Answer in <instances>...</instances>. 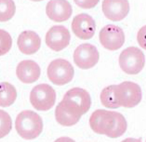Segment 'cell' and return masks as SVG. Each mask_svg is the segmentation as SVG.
<instances>
[{
  "label": "cell",
  "instance_id": "obj_1",
  "mask_svg": "<svg viewBox=\"0 0 146 142\" xmlns=\"http://www.w3.org/2000/svg\"><path fill=\"white\" fill-rule=\"evenodd\" d=\"M89 123L95 133L112 138L122 135L127 126L125 117L120 113L101 109L96 110L92 113Z\"/></svg>",
  "mask_w": 146,
  "mask_h": 142
},
{
  "label": "cell",
  "instance_id": "obj_2",
  "mask_svg": "<svg viewBox=\"0 0 146 142\" xmlns=\"http://www.w3.org/2000/svg\"><path fill=\"white\" fill-rule=\"evenodd\" d=\"M15 124L19 135L27 140L36 138L43 129L42 118L36 113L30 110H24L19 113L16 117Z\"/></svg>",
  "mask_w": 146,
  "mask_h": 142
},
{
  "label": "cell",
  "instance_id": "obj_3",
  "mask_svg": "<svg viewBox=\"0 0 146 142\" xmlns=\"http://www.w3.org/2000/svg\"><path fill=\"white\" fill-rule=\"evenodd\" d=\"M114 92L117 108L121 106L133 107L141 100V88L133 82L126 81L118 85H114Z\"/></svg>",
  "mask_w": 146,
  "mask_h": 142
},
{
  "label": "cell",
  "instance_id": "obj_4",
  "mask_svg": "<svg viewBox=\"0 0 146 142\" xmlns=\"http://www.w3.org/2000/svg\"><path fill=\"white\" fill-rule=\"evenodd\" d=\"M120 68L125 73L136 74L143 68L145 57L142 51L139 48L131 46L124 50L119 58Z\"/></svg>",
  "mask_w": 146,
  "mask_h": 142
},
{
  "label": "cell",
  "instance_id": "obj_5",
  "mask_svg": "<svg viewBox=\"0 0 146 142\" xmlns=\"http://www.w3.org/2000/svg\"><path fill=\"white\" fill-rule=\"evenodd\" d=\"M56 98L54 90L46 84H41L35 86L31 91L30 96L32 106L39 111H46L52 107Z\"/></svg>",
  "mask_w": 146,
  "mask_h": 142
},
{
  "label": "cell",
  "instance_id": "obj_6",
  "mask_svg": "<svg viewBox=\"0 0 146 142\" xmlns=\"http://www.w3.org/2000/svg\"><path fill=\"white\" fill-rule=\"evenodd\" d=\"M74 70L72 64L67 60L58 58L52 61L47 69V76L54 84L61 86L70 82L74 75Z\"/></svg>",
  "mask_w": 146,
  "mask_h": 142
},
{
  "label": "cell",
  "instance_id": "obj_7",
  "mask_svg": "<svg viewBox=\"0 0 146 142\" xmlns=\"http://www.w3.org/2000/svg\"><path fill=\"white\" fill-rule=\"evenodd\" d=\"M99 36L102 45L110 50L119 48L125 42V35L123 30L113 25H108L104 27L100 31Z\"/></svg>",
  "mask_w": 146,
  "mask_h": 142
},
{
  "label": "cell",
  "instance_id": "obj_8",
  "mask_svg": "<svg viewBox=\"0 0 146 142\" xmlns=\"http://www.w3.org/2000/svg\"><path fill=\"white\" fill-rule=\"evenodd\" d=\"M73 58L77 66L86 69L92 67L97 63L99 54L95 46L89 43H84L80 45L75 50Z\"/></svg>",
  "mask_w": 146,
  "mask_h": 142
},
{
  "label": "cell",
  "instance_id": "obj_9",
  "mask_svg": "<svg viewBox=\"0 0 146 142\" xmlns=\"http://www.w3.org/2000/svg\"><path fill=\"white\" fill-rule=\"evenodd\" d=\"M70 35L68 30L62 25H55L47 33L45 42L47 46L52 50L60 51L69 44Z\"/></svg>",
  "mask_w": 146,
  "mask_h": 142
},
{
  "label": "cell",
  "instance_id": "obj_10",
  "mask_svg": "<svg viewBox=\"0 0 146 142\" xmlns=\"http://www.w3.org/2000/svg\"><path fill=\"white\" fill-rule=\"evenodd\" d=\"M72 28L77 36L82 39L88 40L92 37L94 34L95 23L91 16L86 14L81 13L74 18Z\"/></svg>",
  "mask_w": 146,
  "mask_h": 142
},
{
  "label": "cell",
  "instance_id": "obj_11",
  "mask_svg": "<svg viewBox=\"0 0 146 142\" xmlns=\"http://www.w3.org/2000/svg\"><path fill=\"white\" fill-rule=\"evenodd\" d=\"M102 9L108 19L113 21H120L127 15L129 9L127 0H104L102 2Z\"/></svg>",
  "mask_w": 146,
  "mask_h": 142
},
{
  "label": "cell",
  "instance_id": "obj_12",
  "mask_svg": "<svg viewBox=\"0 0 146 142\" xmlns=\"http://www.w3.org/2000/svg\"><path fill=\"white\" fill-rule=\"evenodd\" d=\"M46 13L48 17L56 22L67 20L72 13L71 5L66 0H51L47 4Z\"/></svg>",
  "mask_w": 146,
  "mask_h": 142
},
{
  "label": "cell",
  "instance_id": "obj_13",
  "mask_svg": "<svg viewBox=\"0 0 146 142\" xmlns=\"http://www.w3.org/2000/svg\"><path fill=\"white\" fill-rule=\"evenodd\" d=\"M38 65L31 60H24L17 65L16 70L17 76L23 82L30 84L38 80L40 74Z\"/></svg>",
  "mask_w": 146,
  "mask_h": 142
},
{
  "label": "cell",
  "instance_id": "obj_14",
  "mask_svg": "<svg viewBox=\"0 0 146 142\" xmlns=\"http://www.w3.org/2000/svg\"><path fill=\"white\" fill-rule=\"evenodd\" d=\"M41 40L39 36L34 31H25L19 35L17 44L20 51L27 55L33 54L39 49Z\"/></svg>",
  "mask_w": 146,
  "mask_h": 142
},
{
  "label": "cell",
  "instance_id": "obj_15",
  "mask_svg": "<svg viewBox=\"0 0 146 142\" xmlns=\"http://www.w3.org/2000/svg\"><path fill=\"white\" fill-rule=\"evenodd\" d=\"M63 97L76 104L84 114L90 108L91 102L90 95L86 90L75 87L68 90Z\"/></svg>",
  "mask_w": 146,
  "mask_h": 142
},
{
  "label": "cell",
  "instance_id": "obj_16",
  "mask_svg": "<svg viewBox=\"0 0 146 142\" xmlns=\"http://www.w3.org/2000/svg\"><path fill=\"white\" fill-rule=\"evenodd\" d=\"M17 92L15 88L7 82L0 83V106L8 107L16 99Z\"/></svg>",
  "mask_w": 146,
  "mask_h": 142
},
{
  "label": "cell",
  "instance_id": "obj_17",
  "mask_svg": "<svg viewBox=\"0 0 146 142\" xmlns=\"http://www.w3.org/2000/svg\"><path fill=\"white\" fill-rule=\"evenodd\" d=\"M15 10V5L13 1L0 0V21H6L11 19Z\"/></svg>",
  "mask_w": 146,
  "mask_h": 142
},
{
  "label": "cell",
  "instance_id": "obj_18",
  "mask_svg": "<svg viewBox=\"0 0 146 142\" xmlns=\"http://www.w3.org/2000/svg\"><path fill=\"white\" fill-rule=\"evenodd\" d=\"M12 128L11 119L9 114L0 109V139L8 135Z\"/></svg>",
  "mask_w": 146,
  "mask_h": 142
},
{
  "label": "cell",
  "instance_id": "obj_19",
  "mask_svg": "<svg viewBox=\"0 0 146 142\" xmlns=\"http://www.w3.org/2000/svg\"><path fill=\"white\" fill-rule=\"evenodd\" d=\"M12 44V39L10 35L5 31L0 29V56L8 52Z\"/></svg>",
  "mask_w": 146,
  "mask_h": 142
},
{
  "label": "cell",
  "instance_id": "obj_20",
  "mask_svg": "<svg viewBox=\"0 0 146 142\" xmlns=\"http://www.w3.org/2000/svg\"><path fill=\"white\" fill-rule=\"evenodd\" d=\"M98 0L97 1H77L80 6L84 8H89L93 7L97 3Z\"/></svg>",
  "mask_w": 146,
  "mask_h": 142
},
{
  "label": "cell",
  "instance_id": "obj_21",
  "mask_svg": "<svg viewBox=\"0 0 146 142\" xmlns=\"http://www.w3.org/2000/svg\"><path fill=\"white\" fill-rule=\"evenodd\" d=\"M54 142H75V141L69 137H63L57 139Z\"/></svg>",
  "mask_w": 146,
  "mask_h": 142
},
{
  "label": "cell",
  "instance_id": "obj_22",
  "mask_svg": "<svg viewBox=\"0 0 146 142\" xmlns=\"http://www.w3.org/2000/svg\"><path fill=\"white\" fill-rule=\"evenodd\" d=\"M121 142H142V141L141 138L138 139L129 138L125 139Z\"/></svg>",
  "mask_w": 146,
  "mask_h": 142
}]
</instances>
